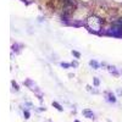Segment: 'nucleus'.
<instances>
[{
  "label": "nucleus",
  "mask_w": 122,
  "mask_h": 122,
  "mask_svg": "<svg viewBox=\"0 0 122 122\" xmlns=\"http://www.w3.org/2000/svg\"><path fill=\"white\" fill-rule=\"evenodd\" d=\"M75 122H79V121H75Z\"/></svg>",
  "instance_id": "f3484780"
},
{
  "label": "nucleus",
  "mask_w": 122,
  "mask_h": 122,
  "mask_svg": "<svg viewBox=\"0 0 122 122\" xmlns=\"http://www.w3.org/2000/svg\"><path fill=\"white\" fill-rule=\"evenodd\" d=\"M23 115H25V118H29V112H28V111H25Z\"/></svg>",
  "instance_id": "f8f14e48"
},
{
  "label": "nucleus",
  "mask_w": 122,
  "mask_h": 122,
  "mask_svg": "<svg viewBox=\"0 0 122 122\" xmlns=\"http://www.w3.org/2000/svg\"><path fill=\"white\" fill-rule=\"evenodd\" d=\"M106 99H107V101H110V103H116V97L112 93H110V92L106 93Z\"/></svg>",
  "instance_id": "20e7f679"
},
{
  "label": "nucleus",
  "mask_w": 122,
  "mask_h": 122,
  "mask_svg": "<svg viewBox=\"0 0 122 122\" xmlns=\"http://www.w3.org/2000/svg\"><path fill=\"white\" fill-rule=\"evenodd\" d=\"M107 70H109V72H110L111 75H114V76H118V71L116 70V67H115V66H109V67H107Z\"/></svg>",
  "instance_id": "423d86ee"
},
{
  "label": "nucleus",
  "mask_w": 122,
  "mask_h": 122,
  "mask_svg": "<svg viewBox=\"0 0 122 122\" xmlns=\"http://www.w3.org/2000/svg\"><path fill=\"white\" fill-rule=\"evenodd\" d=\"M12 86H14V88H15L16 90H18V86H17V83L15 82V81H12Z\"/></svg>",
  "instance_id": "9b49d317"
},
{
  "label": "nucleus",
  "mask_w": 122,
  "mask_h": 122,
  "mask_svg": "<svg viewBox=\"0 0 122 122\" xmlns=\"http://www.w3.org/2000/svg\"><path fill=\"white\" fill-rule=\"evenodd\" d=\"M109 33L112 34V36H115V37H121V36H122V26H120V25L114 26L112 28L109 30Z\"/></svg>",
  "instance_id": "f03ea898"
},
{
  "label": "nucleus",
  "mask_w": 122,
  "mask_h": 122,
  "mask_svg": "<svg viewBox=\"0 0 122 122\" xmlns=\"http://www.w3.org/2000/svg\"><path fill=\"white\" fill-rule=\"evenodd\" d=\"M118 94H120V95H122V90H118Z\"/></svg>",
  "instance_id": "2eb2a0df"
},
{
  "label": "nucleus",
  "mask_w": 122,
  "mask_h": 122,
  "mask_svg": "<svg viewBox=\"0 0 122 122\" xmlns=\"http://www.w3.org/2000/svg\"><path fill=\"white\" fill-rule=\"evenodd\" d=\"M83 115L87 117V118H94V114L90 110H88V109H86V110H83Z\"/></svg>",
  "instance_id": "39448f33"
},
{
  "label": "nucleus",
  "mask_w": 122,
  "mask_h": 122,
  "mask_svg": "<svg viewBox=\"0 0 122 122\" xmlns=\"http://www.w3.org/2000/svg\"><path fill=\"white\" fill-rule=\"evenodd\" d=\"M87 26L92 30H94V32H99L101 28V21H100V18H98L95 16H92L87 20Z\"/></svg>",
  "instance_id": "f257e3e1"
},
{
  "label": "nucleus",
  "mask_w": 122,
  "mask_h": 122,
  "mask_svg": "<svg viewBox=\"0 0 122 122\" xmlns=\"http://www.w3.org/2000/svg\"><path fill=\"white\" fill-rule=\"evenodd\" d=\"M25 84H26L27 87H29V89H30V90H33V92H38V93H39V90H38V87H37V84L33 82L32 79H27L26 82H25Z\"/></svg>",
  "instance_id": "7ed1b4c3"
},
{
  "label": "nucleus",
  "mask_w": 122,
  "mask_h": 122,
  "mask_svg": "<svg viewBox=\"0 0 122 122\" xmlns=\"http://www.w3.org/2000/svg\"><path fill=\"white\" fill-rule=\"evenodd\" d=\"M94 86H97V87L99 86V79L98 78H94Z\"/></svg>",
  "instance_id": "ddd939ff"
},
{
  "label": "nucleus",
  "mask_w": 122,
  "mask_h": 122,
  "mask_svg": "<svg viewBox=\"0 0 122 122\" xmlns=\"http://www.w3.org/2000/svg\"><path fill=\"white\" fill-rule=\"evenodd\" d=\"M116 1H118V3H122V0H116Z\"/></svg>",
  "instance_id": "dca6fc26"
},
{
  "label": "nucleus",
  "mask_w": 122,
  "mask_h": 122,
  "mask_svg": "<svg viewBox=\"0 0 122 122\" xmlns=\"http://www.w3.org/2000/svg\"><path fill=\"white\" fill-rule=\"evenodd\" d=\"M89 65H90L92 67H93L94 70H98V68H99V64L95 60H90V61H89Z\"/></svg>",
  "instance_id": "0eeeda50"
},
{
  "label": "nucleus",
  "mask_w": 122,
  "mask_h": 122,
  "mask_svg": "<svg viewBox=\"0 0 122 122\" xmlns=\"http://www.w3.org/2000/svg\"><path fill=\"white\" fill-rule=\"evenodd\" d=\"M53 106H55L59 111H62V107H61V105H60L59 103H56V101H54V103H53Z\"/></svg>",
  "instance_id": "6e6552de"
},
{
  "label": "nucleus",
  "mask_w": 122,
  "mask_h": 122,
  "mask_svg": "<svg viewBox=\"0 0 122 122\" xmlns=\"http://www.w3.org/2000/svg\"><path fill=\"white\" fill-rule=\"evenodd\" d=\"M72 55H73L75 57H77V59H79V57H81V54H79L78 51H75V50H72Z\"/></svg>",
  "instance_id": "1a4fd4ad"
},
{
  "label": "nucleus",
  "mask_w": 122,
  "mask_h": 122,
  "mask_svg": "<svg viewBox=\"0 0 122 122\" xmlns=\"http://www.w3.org/2000/svg\"><path fill=\"white\" fill-rule=\"evenodd\" d=\"M61 66H62L64 68H68L71 66V64H66V62H61Z\"/></svg>",
  "instance_id": "9d476101"
},
{
  "label": "nucleus",
  "mask_w": 122,
  "mask_h": 122,
  "mask_svg": "<svg viewBox=\"0 0 122 122\" xmlns=\"http://www.w3.org/2000/svg\"><path fill=\"white\" fill-rule=\"evenodd\" d=\"M71 66H73V67H77V66H78V64H77L76 61H75V62H71Z\"/></svg>",
  "instance_id": "4468645a"
}]
</instances>
